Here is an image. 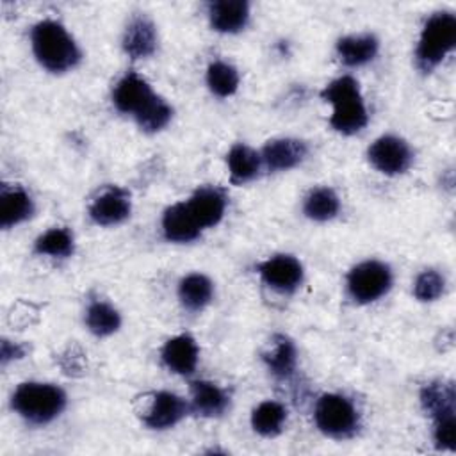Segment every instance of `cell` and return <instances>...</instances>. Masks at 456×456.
<instances>
[{"label":"cell","instance_id":"cell-1","mask_svg":"<svg viewBox=\"0 0 456 456\" xmlns=\"http://www.w3.org/2000/svg\"><path fill=\"white\" fill-rule=\"evenodd\" d=\"M30 45L37 62L50 73L73 69L80 59V48L66 27L55 20H41L32 27Z\"/></svg>","mask_w":456,"mask_h":456},{"label":"cell","instance_id":"cell-2","mask_svg":"<svg viewBox=\"0 0 456 456\" xmlns=\"http://www.w3.org/2000/svg\"><path fill=\"white\" fill-rule=\"evenodd\" d=\"M321 98L331 105L330 125L335 132L344 135L358 134L369 121L367 107L360 91V84L351 75H342L321 91Z\"/></svg>","mask_w":456,"mask_h":456},{"label":"cell","instance_id":"cell-3","mask_svg":"<svg viewBox=\"0 0 456 456\" xmlns=\"http://www.w3.org/2000/svg\"><path fill=\"white\" fill-rule=\"evenodd\" d=\"M64 390L52 383L25 381L11 395V408L27 422L45 426L55 420L66 408Z\"/></svg>","mask_w":456,"mask_h":456},{"label":"cell","instance_id":"cell-4","mask_svg":"<svg viewBox=\"0 0 456 456\" xmlns=\"http://www.w3.org/2000/svg\"><path fill=\"white\" fill-rule=\"evenodd\" d=\"M456 46V16L449 11L433 12L419 36L415 64L422 73H431Z\"/></svg>","mask_w":456,"mask_h":456},{"label":"cell","instance_id":"cell-5","mask_svg":"<svg viewBox=\"0 0 456 456\" xmlns=\"http://www.w3.org/2000/svg\"><path fill=\"white\" fill-rule=\"evenodd\" d=\"M314 420L317 429L333 440H347L360 429L356 406L340 394H322L315 403Z\"/></svg>","mask_w":456,"mask_h":456},{"label":"cell","instance_id":"cell-6","mask_svg":"<svg viewBox=\"0 0 456 456\" xmlns=\"http://www.w3.org/2000/svg\"><path fill=\"white\" fill-rule=\"evenodd\" d=\"M394 281L388 264L381 260H363L351 267L346 276V289L349 297L358 305H369L383 297Z\"/></svg>","mask_w":456,"mask_h":456},{"label":"cell","instance_id":"cell-7","mask_svg":"<svg viewBox=\"0 0 456 456\" xmlns=\"http://www.w3.org/2000/svg\"><path fill=\"white\" fill-rule=\"evenodd\" d=\"M367 159L379 173L395 176L410 169L413 162V151L403 137L387 134L370 142L367 148Z\"/></svg>","mask_w":456,"mask_h":456},{"label":"cell","instance_id":"cell-8","mask_svg":"<svg viewBox=\"0 0 456 456\" xmlns=\"http://www.w3.org/2000/svg\"><path fill=\"white\" fill-rule=\"evenodd\" d=\"M258 274L262 281L280 292V294H292L299 289L305 278V271L301 262L292 255H273L258 264Z\"/></svg>","mask_w":456,"mask_h":456},{"label":"cell","instance_id":"cell-9","mask_svg":"<svg viewBox=\"0 0 456 456\" xmlns=\"http://www.w3.org/2000/svg\"><path fill=\"white\" fill-rule=\"evenodd\" d=\"M132 212L128 191L121 187H105L89 205V217L100 226H114L123 223Z\"/></svg>","mask_w":456,"mask_h":456},{"label":"cell","instance_id":"cell-10","mask_svg":"<svg viewBox=\"0 0 456 456\" xmlns=\"http://www.w3.org/2000/svg\"><path fill=\"white\" fill-rule=\"evenodd\" d=\"M194 221L201 230L216 226L226 210V194L214 185H203L196 189L185 201Z\"/></svg>","mask_w":456,"mask_h":456},{"label":"cell","instance_id":"cell-11","mask_svg":"<svg viewBox=\"0 0 456 456\" xmlns=\"http://www.w3.org/2000/svg\"><path fill=\"white\" fill-rule=\"evenodd\" d=\"M191 411L189 403L173 392H157L146 410L142 422L150 429H169Z\"/></svg>","mask_w":456,"mask_h":456},{"label":"cell","instance_id":"cell-12","mask_svg":"<svg viewBox=\"0 0 456 456\" xmlns=\"http://www.w3.org/2000/svg\"><path fill=\"white\" fill-rule=\"evenodd\" d=\"M153 96L155 91L151 89V86L134 71L123 75L112 91V102L116 109L123 114L132 116H135Z\"/></svg>","mask_w":456,"mask_h":456},{"label":"cell","instance_id":"cell-13","mask_svg":"<svg viewBox=\"0 0 456 456\" xmlns=\"http://www.w3.org/2000/svg\"><path fill=\"white\" fill-rule=\"evenodd\" d=\"M306 142L294 137H280L267 141L260 151L262 166L269 171H287L296 167L306 157Z\"/></svg>","mask_w":456,"mask_h":456},{"label":"cell","instance_id":"cell-14","mask_svg":"<svg viewBox=\"0 0 456 456\" xmlns=\"http://www.w3.org/2000/svg\"><path fill=\"white\" fill-rule=\"evenodd\" d=\"M160 358L164 362V365L167 367V370L180 374V376H189L194 372L198 360H200V349L196 340L187 335H176L171 337L169 340H166L162 351H160Z\"/></svg>","mask_w":456,"mask_h":456},{"label":"cell","instance_id":"cell-15","mask_svg":"<svg viewBox=\"0 0 456 456\" xmlns=\"http://www.w3.org/2000/svg\"><path fill=\"white\" fill-rule=\"evenodd\" d=\"M160 224H162V233L166 240L176 242V244L192 242L201 233V228L194 221L185 201H178L167 207L162 214Z\"/></svg>","mask_w":456,"mask_h":456},{"label":"cell","instance_id":"cell-16","mask_svg":"<svg viewBox=\"0 0 456 456\" xmlns=\"http://www.w3.org/2000/svg\"><path fill=\"white\" fill-rule=\"evenodd\" d=\"M230 406V395L224 388L212 381H192L191 383V403L189 408L200 417H221Z\"/></svg>","mask_w":456,"mask_h":456},{"label":"cell","instance_id":"cell-17","mask_svg":"<svg viewBox=\"0 0 456 456\" xmlns=\"http://www.w3.org/2000/svg\"><path fill=\"white\" fill-rule=\"evenodd\" d=\"M208 20L221 34L240 32L249 20V4L244 0H217L208 4Z\"/></svg>","mask_w":456,"mask_h":456},{"label":"cell","instance_id":"cell-18","mask_svg":"<svg viewBox=\"0 0 456 456\" xmlns=\"http://www.w3.org/2000/svg\"><path fill=\"white\" fill-rule=\"evenodd\" d=\"M123 50L130 59L150 57L157 50L155 25L144 16L134 18L125 28Z\"/></svg>","mask_w":456,"mask_h":456},{"label":"cell","instance_id":"cell-19","mask_svg":"<svg viewBox=\"0 0 456 456\" xmlns=\"http://www.w3.org/2000/svg\"><path fill=\"white\" fill-rule=\"evenodd\" d=\"M34 214L30 194L20 185H4L0 191V226L11 228L27 221Z\"/></svg>","mask_w":456,"mask_h":456},{"label":"cell","instance_id":"cell-20","mask_svg":"<svg viewBox=\"0 0 456 456\" xmlns=\"http://www.w3.org/2000/svg\"><path fill=\"white\" fill-rule=\"evenodd\" d=\"M337 55L344 66L358 68L370 62L379 50V41L372 34H351L337 41Z\"/></svg>","mask_w":456,"mask_h":456},{"label":"cell","instance_id":"cell-21","mask_svg":"<svg viewBox=\"0 0 456 456\" xmlns=\"http://www.w3.org/2000/svg\"><path fill=\"white\" fill-rule=\"evenodd\" d=\"M420 406L433 420L456 415V392L451 381H431L420 388Z\"/></svg>","mask_w":456,"mask_h":456},{"label":"cell","instance_id":"cell-22","mask_svg":"<svg viewBox=\"0 0 456 456\" xmlns=\"http://www.w3.org/2000/svg\"><path fill=\"white\" fill-rule=\"evenodd\" d=\"M262 360L267 370L278 378L287 379L294 374L297 363V349L296 344L285 335H274L267 351H264Z\"/></svg>","mask_w":456,"mask_h":456},{"label":"cell","instance_id":"cell-23","mask_svg":"<svg viewBox=\"0 0 456 456\" xmlns=\"http://www.w3.org/2000/svg\"><path fill=\"white\" fill-rule=\"evenodd\" d=\"M226 164L230 171V180L237 185L255 180L262 169L260 153L242 142H237L230 148L226 155Z\"/></svg>","mask_w":456,"mask_h":456},{"label":"cell","instance_id":"cell-24","mask_svg":"<svg viewBox=\"0 0 456 456\" xmlns=\"http://www.w3.org/2000/svg\"><path fill=\"white\" fill-rule=\"evenodd\" d=\"M214 296V285L210 278L201 273H191L178 283V299L189 312L203 310Z\"/></svg>","mask_w":456,"mask_h":456},{"label":"cell","instance_id":"cell-25","mask_svg":"<svg viewBox=\"0 0 456 456\" xmlns=\"http://www.w3.org/2000/svg\"><path fill=\"white\" fill-rule=\"evenodd\" d=\"M287 422V408L278 401H264L251 411V428L265 438L278 436Z\"/></svg>","mask_w":456,"mask_h":456},{"label":"cell","instance_id":"cell-26","mask_svg":"<svg viewBox=\"0 0 456 456\" xmlns=\"http://www.w3.org/2000/svg\"><path fill=\"white\" fill-rule=\"evenodd\" d=\"M340 210V198L331 187L312 189L303 201V214L312 221H330L337 217Z\"/></svg>","mask_w":456,"mask_h":456},{"label":"cell","instance_id":"cell-27","mask_svg":"<svg viewBox=\"0 0 456 456\" xmlns=\"http://www.w3.org/2000/svg\"><path fill=\"white\" fill-rule=\"evenodd\" d=\"M86 326L96 337H109L119 330L121 315L110 303L94 299L86 308Z\"/></svg>","mask_w":456,"mask_h":456},{"label":"cell","instance_id":"cell-28","mask_svg":"<svg viewBox=\"0 0 456 456\" xmlns=\"http://www.w3.org/2000/svg\"><path fill=\"white\" fill-rule=\"evenodd\" d=\"M34 251L37 255L53 256V258H66L75 251V239L73 233L64 226H53L41 233L34 242Z\"/></svg>","mask_w":456,"mask_h":456},{"label":"cell","instance_id":"cell-29","mask_svg":"<svg viewBox=\"0 0 456 456\" xmlns=\"http://www.w3.org/2000/svg\"><path fill=\"white\" fill-rule=\"evenodd\" d=\"M239 71L235 66L224 61H214L207 68V86L212 94L228 98L239 89Z\"/></svg>","mask_w":456,"mask_h":456},{"label":"cell","instance_id":"cell-30","mask_svg":"<svg viewBox=\"0 0 456 456\" xmlns=\"http://www.w3.org/2000/svg\"><path fill=\"white\" fill-rule=\"evenodd\" d=\"M134 118L141 130L148 134H155L164 126H167V123L173 118V109L162 96L155 94Z\"/></svg>","mask_w":456,"mask_h":456},{"label":"cell","instance_id":"cell-31","mask_svg":"<svg viewBox=\"0 0 456 456\" xmlns=\"http://www.w3.org/2000/svg\"><path fill=\"white\" fill-rule=\"evenodd\" d=\"M445 289V278L435 271V269H426L422 271L413 283V296L419 301H435L444 294Z\"/></svg>","mask_w":456,"mask_h":456},{"label":"cell","instance_id":"cell-32","mask_svg":"<svg viewBox=\"0 0 456 456\" xmlns=\"http://www.w3.org/2000/svg\"><path fill=\"white\" fill-rule=\"evenodd\" d=\"M433 440L440 451H454L456 447V415L433 420Z\"/></svg>","mask_w":456,"mask_h":456},{"label":"cell","instance_id":"cell-33","mask_svg":"<svg viewBox=\"0 0 456 456\" xmlns=\"http://www.w3.org/2000/svg\"><path fill=\"white\" fill-rule=\"evenodd\" d=\"M23 354H25V351H23V347H21L20 344L11 342V340H7V338L2 340V344H0V360H2L4 365L9 363L11 360L21 358Z\"/></svg>","mask_w":456,"mask_h":456}]
</instances>
